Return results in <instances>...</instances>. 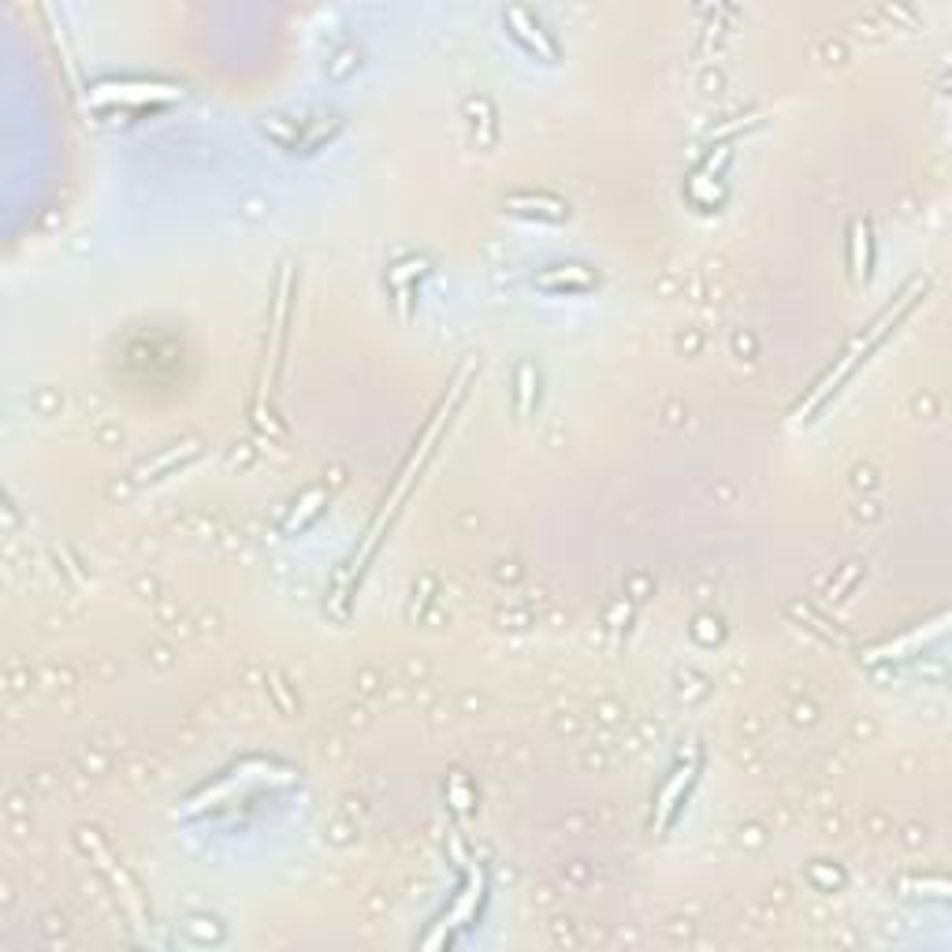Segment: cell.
<instances>
[{
  "mask_svg": "<svg viewBox=\"0 0 952 952\" xmlns=\"http://www.w3.org/2000/svg\"><path fill=\"white\" fill-rule=\"evenodd\" d=\"M175 93L179 90H172V86L127 82V86H97V90H93V101H97V105H105V101H112V105H146L153 97H175Z\"/></svg>",
  "mask_w": 952,
  "mask_h": 952,
  "instance_id": "6da1fadb",
  "label": "cell"
},
{
  "mask_svg": "<svg viewBox=\"0 0 952 952\" xmlns=\"http://www.w3.org/2000/svg\"><path fill=\"white\" fill-rule=\"evenodd\" d=\"M536 283L547 287V291H562V287H566V291H588V287H595V276L581 265H558L551 268V272H543Z\"/></svg>",
  "mask_w": 952,
  "mask_h": 952,
  "instance_id": "7a4b0ae2",
  "label": "cell"
}]
</instances>
